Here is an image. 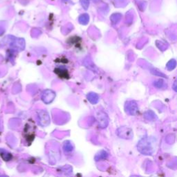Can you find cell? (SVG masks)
Wrapping results in <instances>:
<instances>
[{
	"mask_svg": "<svg viewBox=\"0 0 177 177\" xmlns=\"http://www.w3.org/2000/svg\"><path fill=\"white\" fill-rule=\"evenodd\" d=\"M157 140L152 136H147L139 141L137 149L140 154L147 156L152 155L157 148Z\"/></svg>",
	"mask_w": 177,
	"mask_h": 177,
	"instance_id": "obj_1",
	"label": "cell"
},
{
	"mask_svg": "<svg viewBox=\"0 0 177 177\" xmlns=\"http://www.w3.org/2000/svg\"><path fill=\"white\" fill-rule=\"evenodd\" d=\"M37 116H38V121L40 126L45 127L49 126L51 123L50 116L49 113L45 110H40L37 112Z\"/></svg>",
	"mask_w": 177,
	"mask_h": 177,
	"instance_id": "obj_2",
	"label": "cell"
},
{
	"mask_svg": "<svg viewBox=\"0 0 177 177\" xmlns=\"http://www.w3.org/2000/svg\"><path fill=\"white\" fill-rule=\"evenodd\" d=\"M125 111L130 116H135L138 112V106L134 101H129L125 105Z\"/></svg>",
	"mask_w": 177,
	"mask_h": 177,
	"instance_id": "obj_3",
	"label": "cell"
},
{
	"mask_svg": "<svg viewBox=\"0 0 177 177\" xmlns=\"http://www.w3.org/2000/svg\"><path fill=\"white\" fill-rule=\"evenodd\" d=\"M117 135L123 139H132L134 136L132 129L128 127H121L117 129Z\"/></svg>",
	"mask_w": 177,
	"mask_h": 177,
	"instance_id": "obj_4",
	"label": "cell"
},
{
	"mask_svg": "<svg viewBox=\"0 0 177 177\" xmlns=\"http://www.w3.org/2000/svg\"><path fill=\"white\" fill-rule=\"evenodd\" d=\"M96 119L98 125L102 129L106 128L109 124V118L107 114L103 111H99L96 113Z\"/></svg>",
	"mask_w": 177,
	"mask_h": 177,
	"instance_id": "obj_5",
	"label": "cell"
},
{
	"mask_svg": "<svg viewBox=\"0 0 177 177\" xmlns=\"http://www.w3.org/2000/svg\"><path fill=\"white\" fill-rule=\"evenodd\" d=\"M56 94L51 89H46L42 94V100L45 104H50L54 101Z\"/></svg>",
	"mask_w": 177,
	"mask_h": 177,
	"instance_id": "obj_6",
	"label": "cell"
},
{
	"mask_svg": "<svg viewBox=\"0 0 177 177\" xmlns=\"http://www.w3.org/2000/svg\"><path fill=\"white\" fill-rule=\"evenodd\" d=\"M87 100H88V101L90 102L92 105L97 104L100 99L99 96H98L97 94L94 92L89 93V94L87 95Z\"/></svg>",
	"mask_w": 177,
	"mask_h": 177,
	"instance_id": "obj_7",
	"label": "cell"
},
{
	"mask_svg": "<svg viewBox=\"0 0 177 177\" xmlns=\"http://www.w3.org/2000/svg\"><path fill=\"white\" fill-rule=\"evenodd\" d=\"M55 73H57L60 78H69V74H68L67 71L66 69H60V68H57L55 69Z\"/></svg>",
	"mask_w": 177,
	"mask_h": 177,
	"instance_id": "obj_8",
	"label": "cell"
},
{
	"mask_svg": "<svg viewBox=\"0 0 177 177\" xmlns=\"http://www.w3.org/2000/svg\"><path fill=\"white\" fill-rule=\"evenodd\" d=\"M144 118L147 121H154L155 119L156 118V116L152 111H147L144 114Z\"/></svg>",
	"mask_w": 177,
	"mask_h": 177,
	"instance_id": "obj_9",
	"label": "cell"
},
{
	"mask_svg": "<svg viewBox=\"0 0 177 177\" xmlns=\"http://www.w3.org/2000/svg\"><path fill=\"white\" fill-rule=\"evenodd\" d=\"M107 157H108V153L104 151V150H102L95 156V159H96V161H98V160H103V159H106L107 158Z\"/></svg>",
	"mask_w": 177,
	"mask_h": 177,
	"instance_id": "obj_10",
	"label": "cell"
},
{
	"mask_svg": "<svg viewBox=\"0 0 177 177\" xmlns=\"http://www.w3.org/2000/svg\"><path fill=\"white\" fill-rule=\"evenodd\" d=\"M63 149L65 152H71L73 150V146L70 141H66L63 145Z\"/></svg>",
	"mask_w": 177,
	"mask_h": 177,
	"instance_id": "obj_11",
	"label": "cell"
},
{
	"mask_svg": "<svg viewBox=\"0 0 177 177\" xmlns=\"http://www.w3.org/2000/svg\"><path fill=\"white\" fill-rule=\"evenodd\" d=\"M89 16L87 15V14H83V15H82L79 17L80 23L83 25L87 24V23L89 22Z\"/></svg>",
	"mask_w": 177,
	"mask_h": 177,
	"instance_id": "obj_12",
	"label": "cell"
},
{
	"mask_svg": "<svg viewBox=\"0 0 177 177\" xmlns=\"http://www.w3.org/2000/svg\"><path fill=\"white\" fill-rule=\"evenodd\" d=\"M154 85L155 87H156V88L162 89V88H163L164 87H165V82H164L163 80L159 79V80H156V81H155L154 83Z\"/></svg>",
	"mask_w": 177,
	"mask_h": 177,
	"instance_id": "obj_13",
	"label": "cell"
},
{
	"mask_svg": "<svg viewBox=\"0 0 177 177\" xmlns=\"http://www.w3.org/2000/svg\"><path fill=\"white\" fill-rule=\"evenodd\" d=\"M176 60H171L170 61H169L167 64V66H166V67H167V69H168V70L171 71V70H173L175 67H176Z\"/></svg>",
	"mask_w": 177,
	"mask_h": 177,
	"instance_id": "obj_14",
	"label": "cell"
},
{
	"mask_svg": "<svg viewBox=\"0 0 177 177\" xmlns=\"http://www.w3.org/2000/svg\"><path fill=\"white\" fill-rule=\"evenodd\" d=\"M82 6L84 7L85 9H87L89 5V0H80Z\"/></svg>",
	"mask_w": 177,
	"mask_h": 177,
	"instance_id": "obj_15",
	"label": "cell"
},
{
	"mask_svg": "<svg viewBox=\"0 0 177 177\" xmlns=\"http://www.w3.org/2000/svg\"><path fill=\"white\" fill-rule=\"evenodd\" d=\"M176 82H174V90L175 91V92H176V86H175V85H176Z\"/></svg>",
	"mask_w": 177,
	"mask_h": 177,
	"instance_id": "obj_16",
	"label": "cell"
}]
</instances>
